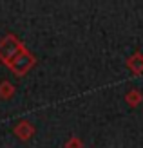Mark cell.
<instances>
[{"instance_id":"cell-6","label":"cell","mask_w":143,"mask_h":148,"mask_svg":"<svg viewBox=\"0 0 143 148\" xmlns=\"http://www.w3.org/2000/svg\"><path fill=\"white\" fill-rule=\"evenodd\" d=\"M141 99H143V96H141V92H140V90H136V88H132V90H129V92L125 94V101L129 103L131 107L140 105Z\"/></svg>"},{"instance_id":"cell-4","label":"cell","mask_w":143,"mask_h":148,"mask_svg":"<svg viewBox=\"0 0 143 148\" xmlns=\"http://www.w3.org/2000/svg\"><path fill=\"white\" fill-rule=\"evenodd\" d=\"M127 67H129L134 74H141L143 72V54L141 53H136L129 58V62H127Z\"/></svg>"},{"instance_id":"cell-7","label":"cell","mask_w":143,"mask_h":148,"mask_svg":"<svg viewBox=\"0 0 143 148\" xmlns=\"http://www.w3.org/2000/svg\"><path fill=\"white\" fill-rule=\"evenodd\" d=\"M65 148H84V143H82V139H78V137H71L69 141L65 143Z\"/></svg>"},{"instance_id":"cell-1","label":"cell","mask_w":143,"mask_h":148,"mask_svg":"<svg viewBox=\"0 0 143 148\" xmlns=\"http://www.w3.org/2000/svg\"><path fill=\"white\" fill-rule=\"evenodd\" d=\"M35 63H36V58H35V56L24 47V49H22L20 53L15 56L9 63H7V69H9V71L15 74V76L22 78L24 74H27L29 71L35 67Z\"/></svg>"},{"instance_id":"cell-3","label":"cell","mask_w":143,"mask_h":148,"mask_svg":"<svg viewBox=\"0 0 143 148\" xmlns=\"http://www.w3.org/2000/svg\"><path fill=\"white\" fill-rule=\"evenodd\" d=\"M15 136H17L20 141H29L33 136H35V127L27 119H22L17 123V127H15Z\"/></svg>"},{"instance_id":"cell-2","label":"cell","mask_w":143,"mask_h":148,"mask_svg":"<svg viewBox=\"0 0 143 148\" xmlns=\"http://www.w3.org/2000/svg\"><path fill=\"white\" fill-rule=\"evenodd\" d=\"M24 49V43H22L15 34H6L2 40H0V62L4 65H7L15 56H17L20 51Z\"/></svg>"},{"instance_id":"cell-5","label":"cell","mask_w":143,"mask_h":148,"mask_svg":"<svg viewBox=\"0 0 143 148\" xmlns=\"http://www.w3.org/2000/svg\"><path fill=\"white\" fill-rule=\"evenodd\" d=\"M15 92H17V88H15V85L11 83L9 79H4L0 81V98L2 99H11Z\"/></svg>"}]
</instances>
